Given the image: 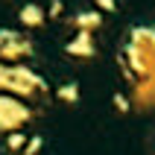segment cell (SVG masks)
I'll return each instance as SVG.
<instances>
[{
    "instance_id": "1",
    "label": "cell",
    "mask_w": 155,
    "mask_h": 155,
    "mask_svg": "<svg viewBox=\"0 0 155 155\" xmlns=\"http://www.w3.org/2000/svg\"><path fill=\"white\" fill-rule=\"evenodd\" d=\"M38 147H41V138H35L32 143L26 147V152H24V155H35V149H38Z\"/></svg>"
}]
</instances>
